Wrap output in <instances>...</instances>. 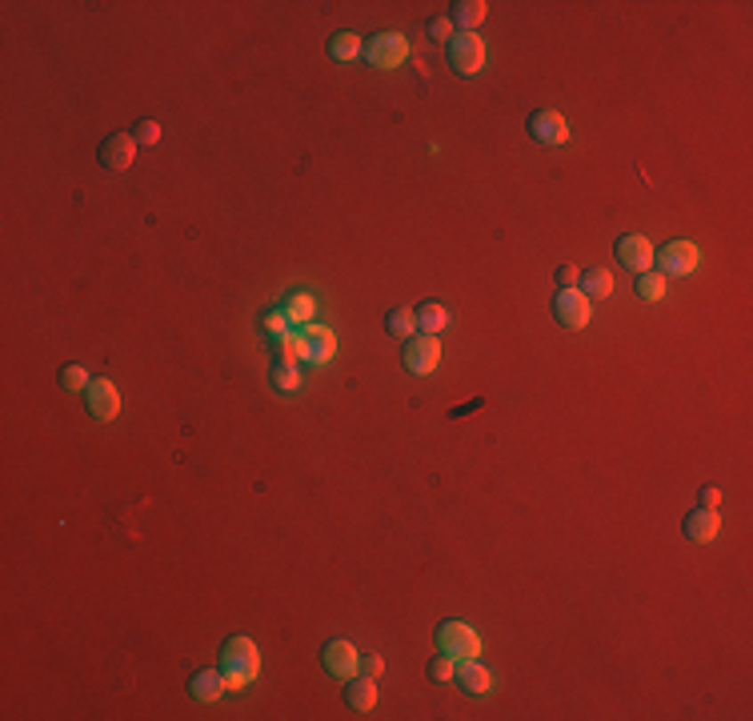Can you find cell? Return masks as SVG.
<instances>
[{
  "label": "cell",
  "mask_w": 753,
  "mask_h": 721,
  "mask_svg": "<svg viewBox=\"0 0 753 721\" xmlns=\"http://www.w3.org/2000/svg\"><path fill=\"white\" fill-rule=\"evenodd\" d=\"M445 61L457 77H477L485 69V40L477 32H453V40L445 45Z\"/></svg>",
  "instance_id": "obj_3"
},
{
  "label": "cell",
  "mask_w": 753,
  "mask_h": 721,
  "mask_svg": "<svg viewBox=\"0 0 753 721\" xmlns=\"http://www.w3.org/2000/svg\"><path fill=\"white\" fill-rule=\"evenodd\" d=\"M365 56L373 69H401L409 56V36H401V32H376V36L365 40Z\"/></svg>",
  "instance_id": "obj_5"
},
{
  "label": "cell",
  "mask_w": 753,
  "mask_h": 721,
  "mask_svg": "<svg viewBox=\"0 0 753 721\" xmlns=\"http://www.w3.org/2000/svg\"><path fill=\"white\" fill-rule=\"evenodd\" d=\"M269 381H272V389H277V393H296L301 373H296L293 360H277V365H272V373H269Z\"/></svg>",
  "instance_id": "obj_24"
},
{
  "label": "cell",
  "mask_w": 753,
  "mask_h": 721,
  "mask_svg": "<svg viewBox=\"0 0 753 721\" xmlns=\"http://www.w3.org/2000/svg\"><path fill=\"white\" fill-rule=\"evenodd\" d=\"M96 160H101V168H109V173H125V168H133V160H136L133 133H109L101 141V149H96Z\"/></svg>",
  "instance_id": "obj_11"
},
{
  "label": "cell",
  "mask_w": 753,
  "mask_h": 721,
  "mask_svg": "<svg viewBox=\"0 0 753 721\" xmlns=\"http://www.w3.org/2000/svg\"><path fill=\"white\" fill-rule=\"evenodd\" d=\"M344 701H349V709L368 713L376 705V681L373 677H349L344 681Z\"/></svg>",
  "instance_id": "obj_17"
},
{
  "label": "cell",
  "mask_w": 753,
  "mask_h": 721,
  "mask_svg": "<svg viewBox=\"0 0 753 721\" xmlns=\"http://www.w3.org/2000/svg\"><path fill=\"white\" fill-rule=\"evenodd\" d=\"M425 32H429L433 40H445L449 45V40H453V20H449V16H433V20L425 24Z\"/></svg>",
  "instance_id": "obj_30"
},
{
  "label": "cell",
  "mask_w": 753,
  "mask_h": 721,
  "mask_svg": "<svg viewBox=\"0 0 753 721\" xmlns=\"http://www.w3.org/2000/svg\"><path fill=\"white\" fill-rule=\"evenodd\" d=\"M553 317H557L561 328H585L593 317V304L581 288H557V296H553Z\"/></svg>",
  "instance_id": "obj_9"
},
{
  "label": "cell",
  "mask_w": 753,
  "mask_h": 721,
  "mask_svg": "<svg viewBox=\"0 0 753 721\" xmlns=\"http://www.w3.org/2000/svg\"><path fill=\"white\" fill-rule=\"evenodd\" d=\"M717 501H721V489L717 485H705L701 489V509H717Z\"/></svg>",
  "instance_id": "obj_33"
},
{
  "label": "cell",
  "mask_w": 753,
  "mask_h": 721,
  "mask_svg": "<svg viewBox=\"0 0 753 721\" xmlns=\"http://www.w3.org/2000/svg\"><path fill=\"white\" fill-rule=\"evenodd\" d=\"M365 53V40L352 36V32H336V36H328V56L333 61H357V56Z\"/></svg>",
  "instance_id": "obj_20"
},
{
  "label": "cell",
  "mask_w": 753,
  "mask_h": 721,
  "mask_svg": "<svg viewBox=\"0 0 753 721\" xmlns=\"http://www.w3.org/2000/svg\"><path fill=\"white\" fill-rule=\"evenodd\" d=\"M665 280H669V277H661V272H653V269L637 272V296H641V301H661Z\"/></svg>",
  "instance_id": "obj_25"
},
{
  "label": "cell",
  "mask_w": 753,
  "mask_h": 721,
  "mask_svg": "<svg viewBox=\"0 0 753 721\" xmlns=\"http://www.w3.org/2000/svg\"><path fill=\"white\" fill-rule=\"evenodd\" d=\"M417 328L421 333H429V336H437L441 328H449V309H441L437 301H425V304H417Z\"/></svg>",
  "instance_id": "obj_19"
},
{
  "label": "cell",
  "mask_w": 753,
  "mask_h": 721,
  "mask_svg": "<svg viewBox=\"0 0 753 721\" xmlns=\"http://www.w3.org/2000/svg\"><path fill=\"white\" fill-rule=\"evenodd\" d=\"M133 141L136 144H157L160 141V125H157V120H149V117L136 120V125H133Z\"/></svg>",
  "instance_id": "obj_29"
},
{
  "label": "cell",
  "mask_w": 753,
  "mask_h": 721,
  "mask_svg": "<svg viewBox=\"0 0 753 721\" xmlns=\"http://www.w3.org/2000/svg\"><path fill=\"white\" fill-rule=\"evenodd\" d=\"M613 256H617V264H625L629 272H645L649 264H653V245H649L641 232H621V237L613 240Z\"/></svg>",
  "instance_id": "obj_12"
},
{
  "label": "cell",
  "mask_w": 753,
  "mask_h": 721,
  "mask_svg": "<svg viewBox=\"0 0 753 721\" xmlns=\"http://www.w3.org/2000/svg\"><path fill=\"white\" fill-rule=\"evenodd\" d=\"M453 681L465 689V693H473V697H481V693H489V685H493V673L485 669V665L477 661V657H465V661H457V673H453Z\"/></svg>",
  "instance_id": "obj_14"
},
{
  "label": "cell",
  "mask_w": 753,
  "mask_h": 721,
  "mask_svg": "<svg viewBox=\"0 0 753 721\" xmlns=\"http://www.w3.org/2000/svg\"><path fill=\"white\" fill-rule=\"evenodd\" d=\"M385 328H389L393 336H401V341H409V336L417 333V312L409 309V304H401V309H389V312H385Z\"/></svg>",
  "instance_id": "obj_21"
},
{
  "label": "cell",
  "mask_w": 753,
  "mask_h": 721,
  "mask_svg": "<svg viewBox=\"0 0 753 721\" xmlns=\"http://www.w3.org/2000/svg\"><path fill=\"white\" fill-rule=\"evenodd\" d=\"M360 673L376 681V677H381V673H385V661H381V657H376V653H373V657H360Z\"/></svg>",
  "instance_id": "obj_32"
},
{
  "label": "cell",
  "mask_w": 753,
  "mask_h": 721,
  "mask_svg": "<svg viewBox=\"0 0 753 721\" xmlns=\"http://www.w3.org/2000/svg\"><path fill=\"white\" fill-rule=\"evenodd\" d=\"M449 8H453L449 20H453V28H461V32H477V24L485 20V12H489L485 0H457V4H449Z\"/></svg>",
  "instance_id": "obj_18"
},
{
  "label": "cell",
  "mask_w": 753,
  "mask_h": 721,
  "mask_svg": "<svg viewBox=\"0 0 753 721\" xmlns=\"http://www.w3.org/2000/svg\"><path fill=\"white\" fill-rule=\"evenodd\" d=\"M653 261L661 264V277H689V272H697V264H701V253H697L693 240H669V245H661V253H653Z\"/></svg>",
  "instance_id": "obj_8"
},
{
  "label": "cell",
  "mask_w": 753,
  "mask_h": 721,
  "mask_svg": "<svg viewBox=\"0 0 753 721\" xmlns=\"http://www.w3.org/2000/svg\"><path fill=\"white\" fill-rule=\"evenodd\" d=\"M288 325H293V320H288L280 309L261 312V328H264V336H269V341H277V344L285 341V336H288Z\"/></svg>",
  "instance_id": "obj_26"
},
{
  "label": "cell",
  "mask_w": 753,
  "mask_h": 721,
  "mask_svg": "<svg viewBox=\"0 0 753 721\" xmlns=\"http://www.w3.org/2000/svg\"><path fill=\"white\" fill-rule=\"evenodd\" d=\"M401 365H405V373H413V377H429L433 369L441 365V341H437V336H429V333H413L405 341Z\"/></svg>",
  "instance_id": "obj_6"
},
{
  "label": "cell",
  "mask_w": 753,
  "mask_h": 721,
  "mask_svg": "<svg viewBox=\"0 0 753 721\" xmlns=\"http://www.w3.org/2000/svg\"><path fill=\"white\" fill-rule=\"evenodd\" d=\"M88 381H93V377H88L80 365H64V369H61V389H64V393H85Z\"/></svg>",
  "instance_id": "obj_28"
},
{
  "label": "cell",
  "mask_w": 753,
  "mask_h": 721,
  "mask_svg": "<svg viewBox=\"0 0 753 721\" xmlns=\"http://www.w3.org/2000/svg\"><path fill=\"white\" fill-rule=\"evenodd\" d=\"M433 641H437V653H449L453 661H465V657H481V637L473 625L465 621H441L433 629Z\"/></svg>",
  "instance_id": "obj_4"
},
{
  "label": "cell",
  "mask_w": 753,
  "mask_h": 721,
  "mask_svg": "<svg viewBox=\"0 0 753 721\" xmlns=\"http://www.w3.org/2000/svg\"><path fill=\"white\" fill-rule=\"evenodd\" d=\"M85 409L93 421H112V417L120 413V389L109 377H93L85 389Z\"/></svg>",
  "instance_id": "obj_10"
},
{
  "label": "cell",
  "mask_w": 753,
  "mask_h": 721,
  "mask_svg": "<svg viewBox=\"0 0 753 721\" xmlns=\"http://www.w3.org/2000/svg\"><path fill=\"white\" fill-rule=\"evenodd\" d=\"M577 280H581V269H577V264H561L557 269V288H577Z\"/></svg>",
  "instance_id": "obj_31"
},
{
  "label": "cell",
  "mask_w": 753,
  "mask_h": 721,
  "mask_svg": "<svg viewBox=\"0 0 753 721\" xmlns=\"http://www.w3.org/2000/svg\"><path fill=\"white\" fill-rule=\"evenodd\" d=\"M320 665H325L328 677L349 681V677H357V673H360V653H357L352 641L333 637V641H325V649H320Z\"/></svg>",
  "instance_id": "obj_7"
},
{
  "label": "cell",
  "mask_w": 753,
  "mask_h": 721,
  "mask_svg": "<svg viewBox=\"0 0 753 721\" xmlns=\"http://www.w3.org/2000/svg\"><path fill=\"white\" fill-rule=\"evenodd\" d=\"M425 673H429V681L433 685H445V681H453V673H457V661L449 653H437L429 665H425Z\"/></svg>",
  "instance_id": "obj_27"
},
{
  "label": "cell",
  "mask_w": 753,
  "mask_h": 721,
  "mask_svg": "<svg viewBox=\"0 0 753 721\" xmlns=\"http://www.w3.org/2000/svg\"><path fill=\"white\" fill-rule=\"evenodd\" d=\"M221 673L229 681V689H245L248 681H256L261 673V653H256L253 637H229L221 645Z\"/></svg>",
  "instance_id": "obj_2"
},
{
  "label": "cell",
  "mask_w": 753,
  "mask_h": 721,
  "mask_svg": "<svg viewBox=\"0 0 753 721\" xmlns=\"http://www.w3.org/2000/svg\"><path fill=\"white\" fill-rule=\"evenodd\" d=\"M685 537L689 541H697V545H705V541H713V537L721 533V517H717V509H693L685 517Z\"/></svg>",
  "instance_id": "obj_15"
},
{
  "label": "cell",
  "mask_w": 753,
  "mask_h": 721,
  "mask_svg": "<svg viewBox=\"0 0 753 721\" xmlns=\"http://www.w3.org/2000/svg\"><path fill=\"white\" fill-rule=\"evenodd\" d=\"M577 285H581V293L589 296V301H593V296H601V301H605V296L613 293V277H609L605 269H585Z\"/></svg>",
  "instance_id": "obj_22"
},
{
  "label": "cell",
  "mask_w": 753,
  "mask_h": 721,
  "mask_svg": "<svg viewBox=\"0 0 753 721\" xmlns=\"http://www.w3.org/2000/svg\"><path fill=\"white\" fill-rule=\"evenodd\" d=\"M224 689H229V681H224L221 665H216V669H197L189 677V693L197 697V701H216Z\"/></svg>",
  "instance_id": "obj_16"
},
{
  "label": "cell",
  "mask_w": 753,
  "mask_h": 721,
  "mask_svg": "<svg viewBox=\"0 0 753 721\" xmlns=\"http://www.w3.org/2000/svg\"><path fill=\"white\" fill-rule=\"evenodd\" d=\"M525 128H529V136H533V141H541V144H565L569 141V125H565V117H561L557 109L529 112Z\"/></svg>",
  "instance_id": "obj_13"
},
{
  "label": "cell",
  "mask_w": 753,
  "mask_h": 721,
  "mask_svg": "<svg viewBox=\"0 0 753 721\" xmlns=\"http://www.w3.org/2000/svg\"><path fill=\"white\" fill-rule=\"evenodd\" d=\"M312 309H317V301H312L309 293H293L285 304V317L293 320V325H312Z\"/></svg>",
  "instance_id": "obj_23"
},
{
  "label": "cell",
  "mask_w": 753,
  "mask_h": 721,
  "mask_svg": "<svg viewBox=\"0 0 753 721\" xmlns=\"http://www.w3.org/2000/svg\"><path fill=\"white\" fill-rule=\"evenodd\" d=\"M333 352H336V336H333V328H325V325H304L296 336L280 341V360H293V365H296V357L312 360V365H328Z\"/></svg>",
  "instance_id": "obj_1"
}]
</instances>
